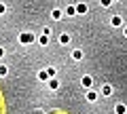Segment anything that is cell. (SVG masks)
Returning <instances> with one entry per match:
<instances>
[{"label":"cell","instance_id":"cell-1","mask_svg":"<svg viewBox=\"0 0 127 114\" xmlns=\"http://www.w3.org/2000/svg\"><path fill=\"white\" fill-rule=\"evenodd\" d=\"M59 42H62V45H68V42H70V36H68V34H62V36H59Z\"/></svg>","mask_w":127,"mask_h":114},{"label":"cell","instance_id":"cell-2","mask_svg":"<svg viewBox=\"0 0 127 114\" xmlns=\"http://www.w3.org/2000/svg\"><path fill=\"white\" fill-rule=\"evenodd\" d=\"M83 87H91V76H83Z\"/></svg>","mask_w":127,"mask_h":114},{"label":"cell","instance_id":"cell-3","mask_svg":"<svg viewBox=\"0 0 127 114\" xmlns=\"http://www.w3.org/2000/svg\"><path fill=\"white\" fill-rule=\"evenodd\" d=\"M53 19H62V11L55 9V11H53Z\"/></svg>","mask_w":127,"mask_h":114},{"label":"cell","instance_id":"cell-4","mask_svg":"<svg viewBox=\"0 0 127 114\" xmlns=\"http://www.w3.org/2000/svg\"><path fill=\"white\" fill-rule=\"evenodd\" d=\"M121 23H123L121 17H112V25H121Z\"/></svg>","mask_w":127,"mask_h":114},{"label":"cell","instance_id":"cell-5","mask_svg":"<svg viewBox=\"0 0 127 114\" xmlns=\"http://www.w3.org/2000/svg\"><path fill=\"white\" fill-rule=\"evenodd\" d=\"M123 112H125V106L119 104V106H117V114H123Z\"/></svg>","mask_w":127,"mask_h":114},{"label":"cell","instance_id":"cell-6","mask_svg":"<svg viewBox=\"0 0 127 114\" xmlns=\"http://www.w3.org/2000/svg\"><path fill=\"white\" fill-rule=\"evenodd\" d=\"M72 57H74V59H81V57H83V53H81V51H74V53H72Z\"/></svg>","mask_w":127,"mask_h":114},{"label":"cell","instance_id":"cell-7","mask_svg":"<svg viewBox=\"0 0 127 114\" xmlns=\"http://www.w3.org/2000/svg\"><path fill=\"white\" fill-rule=\"evenodd\" d=\"M76 11H78V13H85L87 6H85V4H78V6H76Z\"/></svg>","mask_w":127,"mask_h":114},{"label":"cell","instance_id":"cell-8","mask_svg":"<svg viewBox=\"0 0 127 114\" xmlns=\"http://www.w3.org/2000/svg\"><path fill=\"white\" fill-rule=\"evenodd\" d=\"M21 40H23V42H28V40H32V34H23V36H21Z\"/></svg>","mask_w":127,"mask_h":114},{"label":"cell","instance_id":"cell-9","mask_svg":"<svg viewBox=\"0 0 127 114\" xmlns=\"http://www.w3.org/2000/svg\"><path fill=\"white\" fill-rule=\"evenodd\" d=\"M125 36H127V27H125Z\"/></svg>","mask_w":127,"mask_h":114}]
</instances>
